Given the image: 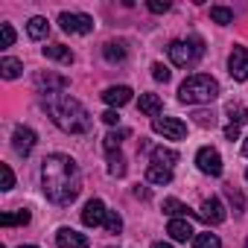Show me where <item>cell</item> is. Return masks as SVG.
I'll use <instances>...</instances> for the list:
<instances>
[{
	"instance_id": "38",
	"label": "cell",
	"mask_w": 248,
	"mask_h": 248,
	"mask_svg": "<svg viewBox=\"0 0 248 248\" xmlns=\"http://www.w3.org/2000/svg\"><path fill=\"white\" fill-rule=\"evenodd\" d=\"M225 138L228 140H236L239 138V126H231V123H228V126H225Z\"/></svg>"
},
{
	"instance_id": "24",
	"label": "cell",
	"mask_w": 248,
	"mask_h": 248,
	"mask_svg": "<svg viewBox=\"0 0 248 248\" xmlns=\"http://www.w3.org/2000/svg\"><path fill=\"white\" fill-rule=\"evenodd\" d=\"M228 117H231V126H239V123H248V108H242L239 102H228Z\"/></svg>"
},
{
	"instance_id": "42",
	"label": "cell",
	"mask_w": 248,
	"mask_h": 248,
	"mask_svg": "<svg viewBox=\"0 0 248 248\" xmlns=\"http://www.w3.org/2000/svg\"><path fill=\"white\" fill-rule=\"evenodd\" d=\"M21 248H38V245H21Z\"/></svg>"
},
{
	"instance_id": "23",
	"label": "cell",
	"mask_w": 248,
	"mask_h": 248,
	"mask_svg": "<svg viewBox=\"0 0 248 248\" xmlns=\"http://www.w3.org/2000/svg\"><path fill=\"white\" fill-rule=\"evenodd\" d=\"M30 222V210H15V213H3L0 216V225L12 228V225H27Z\"/></svg>"
},
{
	"instance_id": "31",
	"label": "cell",
	"mask_w": 248,
	"mask_h": 248,
	"mask_svg": "<svg viewBox=\"0 0 248 248\" xmlns=\"http://www.w3.org/2000/svg\"><path fill=\"white\" fill-rule=\"evenodd\" d=\"M0 44H3V47H12V44H15V30H12V24H0Z\"/></svg>"
},
{
	"instance_id": "33",
	"label": "cell",
	"mask_w": 248,
	"mask_h": 248,
	"mask_svg": "<svg viewBox=\"0 0 248 248\" xmlns=\"http://www.w3.org/2000/svg\"><path fill=\"white\" fill-rule=\"evenodd\" d=\"M152 76H155L158 82H170V79H172L170 67H167V64H161V62H155V64H152Z\"/></svg>"
},
{
	"instance_id": "26",
	"label": "cell",
	"mask_w": 248,
	"mask_h": 248,
	"mask_svg": "<svg viewBox=\"0 0 248 248\" xmlns=\"http://www.w3.org/2000/svg\"><path fill=\"white\" fill-rule=\"evenodd\" d=\"M193 248H222L216 233H196L193 236Z\"/></svg>"
},
{
	"instance_id": "27",
	"label": "cell",
	"mask_w": 248,
	"mask_h": 248,
	"mask_svg": "<svg viewBox=\"0 0 248 248\" xmlns=\"http://www.w3.org/2000/svg\"><path fill=\"white\" fill-rule=\"evenodd\" d=\"M123 138H129V132H126V129H123V132H111V135H105V143H102V146H105V152H108V155L120 152V140H123Z\"/></svg>"
},
{
	"instance_id": "35",
	"label": "cell",
	"mask_w": 248,
	"mask_h": 248,
	"mask_svg": "<svg viewBox=\"0 0 248 248\" xmlns=\"http://www.w3.org/2000/svg\"><path fill=\"white\" fill-rule=\"evenodd\" d=\"M0 172H3V190H12V187H15V175H12V167H9V164H0Z\"/></svg>"
},
{
	"instance_id": "45",
	"label": "cell",
	"mask_w": 248,
	"mask_h": 248,
	"mask_svg": "<svg viewBox=\"0 0 248 248\" xmlns=\"http://www.w3.org/2000/svg\"><path fill=\"white\" fill-rule=\"evenodd\" d=\"M245 248H248V242H245Z\"/></svg>"
},
{
	"instance_id": "6",
	"label": "cell",
	"mask_w": 248,
	"mask_h": 248,
	"mask_svg": "<svg viewBox=\"0 0 248 248\" xmlns=\"http://www.w3.org/2000/svg\"><path fill=\"white\" fill-rule=\"evenodd\" d=\"M196 164H199V170H202L204 175H213V178L222 175V155H219L213 146H202V149L196 152Z\"/></svg>"
},
{
	"instance_id": "17",
	"label": "cell",
	"mask_w": 248,
	"mask_h": 248,
	"mask_svg": "<svg viewBox=\"0 0 248 248\" xmlns=\"http://www.w3.org/2000/svg\"><path fill=\"white\" fill-rule=\"evenodd\" d=\"M102 56L111 62V64H117V62H123L129 56V50H126V41H108L105 47H102Z\"/></svg>"
},
{
	"instance_id": "37",
	"label": "cell",
	"mask_w": 248,
	"mask_h": 248,
	"mask_svg": "<svg viewBox=\"0 0 248 248\" xmlns=\"http://www.w3.org/2000/svg\"><path fill=\"white\" fill-rule=\"evenodd\" d=\"M102 123H108V126H117V123H120V114L111 108V111H105V114H102Z\"/></svg>"
},
{
	"instance_id": "21",
	"label": "cell",
	"mask_w": 248,
	"mask_h": 248,
	"mask_svg": "<svg viewBox=\"0 0 248 248\" xmlns=\"http://www.w3.org/2000/svg\"><path fill=\"white\" fill-rule=\"evenodd\" d=\"M21 70H24V64L18 59H0V76L3 79H18Z\"/></svg>"
},
{
	"instance_id": "29",
	"label": "cell",
	"mask_w": 248,
	"mask_h": 248,
	"mask_svg": "<svg viewBox=\"0 0 248 248\" xmlns=\"http://www.w3.org/2000/svg\"><path fill=\"white\" fill-rule=\"evenodd\" d=\"M102 225H105V231H108V233H120V231H123V216H120L117 210H108Z\"/></svg>"
},
{
	"instance_id": "30",
	"label": "cell",
	"mask_w": 248,
	"mask_h": 248,
	"mask_svg": "<svg viewBox=\"0 0 248 248\" xmlns=\"http://www.w3.org/2000/svg\"><path fill=\"white\" fill-rule=\"evenodd\" d=\"M210 18H213L216 24L228 27V24L233 21V12H231V9H225V6H210Z\"/></svg>"
},
{
	"instance_id": "41",
	"label": "cell",
	"mask_w": 248,
	"mask_h": 248,
	"mask_svg": "<svg viewBox=\"0 0 248 248\" xmlns=\"http://www.w3.org/2000/svg\"><path fill=\"white\" fill-rule=\"evenodd\" d=\"M242 155H245V158H248V140H245V143H242Z\"/></svg>"
},
{
	"instance_id": "18",
	"label": "cell",
	"mask_w": 248,
	"mask_h": 248,
	"mask_svg": "<svg viewBox=\"0 0 248 248\" xmlns=\"http://www.w3.org/2000/svg\"><path fill=\"white\" fill-rule=\"evenodd\" d=\"M152 164H158V167H172V164H178V152L175 149H164V146H155L152 149Z\"/></svg>"
},
{
	"instance_id": "28",
	"label": "cell",
	"mask_w": 248,
	"mask_h": 248,
	"mask_svg": "<svg viewBox=\"0 0 248 248\" xmlns=\"http://www.w3.org/2000/svg\"><path fill=\"white\" fill-rule=\"evenodd\" d=\"M108 172L111 175H126V158H123L120 152H114V155H108Z\"/></svg>"
},
{
	"instance_id": "39",
	"label": "cell",
	"mask_w": 248,
	"mask_h": 248,
	"mask_svg": "<svg viewBox=\"0 0 248 248\" xmlns=\"http://www.w3.org/2000/svg\"><path fill=\"white\" fill-rule=\"evenodd\" d=\"M135 196H138V199H149V190H146V187H135Z\"/></svg>"
},
{
	"instance_id": "10",
	"label": "cell",
	"mask_w": 248,
	"mask_h": 248,
	"mask_svg": "<svg viewBox=\"0 0 248 248\" xmlns=\"http://www.w3.org/2000/svg\"><path fill=\"white\" fill-rule=\"evenodd\" d=\"M56 242H59V248H88V245H91V239H88L85 233L73 231V228H59Z\"/></svg>"
},
{
	"instance_id": "44",
	"label": "cell",
	"mask_w": 248,
	"mask_h": 248,
	"mask_svg": "<svg viewBox=\"0 0 248 248\" xmlns=\"http://www.w3.org/2000/svg\"><path fill=\"white\" fill-rule=\"evenodd\" d=\"M245 178H248V172H245Z\"/></svg>"
},
{
	"instance_id": "36",
	"label": "cell",
	"mask_w": 248,
	"mask_h": 248,
	"mask_svg": "<svg viewBox=\"0 0 248 248\" xmlns=\"http://www.w3.org/2000/svg\"><path fill=\"white\" fill-rule=\"evenodd\" d=\"M149 12H155V15H161V12H167L170 9V0H149Z\"/></svg>"
},
{
	"instance_id": "14",
	"label": "cell",
	"mask_w": 248,
	"mask_h": 248,
	"mask_svg": "<svg viewBox=\"0 0 248 248\" xmlns=\"http://www.w3.org/2000/svg\"><path fill=\"white\" fill-rule=\"evenodd\" d=\"M38 88L47 91V93H62L67 88V79L64 76H56V73H41L38 76Z\"/></svg>"
},
{
	"instance_id": "22",
	"label": "cell",
	"mask_w": 248,
	"mask_h": 248,
	"mask_svg": "<svg viewBox=\"0 0 248 248\" xmlns=\"http://www.w3.org/2000/svg\"><path fill=\"white\" fill-rule=\"evenodd\" d=\"M44 56H47V59H56V62H64V64L73 62V53H70L64 44H50V47H44Z\"/></svg>"
},
{
	"instance_id": "8",
	"label": "cell",
	"mask_w": 248,
	"mask_h": 248,
	"mask_svg": "<svg viewBox=\"0 0 248 248\" xmlns=\"http://www.w3.org/2000/svg\"><path fill=\"white\" fill-rule=\"evenodd\" d=\"M228 67H231V79L245 82L248 79V47H233V53L228 59Z\"/></svg>"
},
{
	"instance_id": "13",
	"label": "cell",
	"mask_w": 248,
	"mask_h": 248,
	"mask_svg": "<svg viewBox=\"0 0 248 248\" xmlns=\"http://www.w3.org/2000/svg\"><path fill=\"white\" fill-rule=\"evenodd\" d=\"M102 99H105L108 105L120 108V105H126V102H132V88H126V85H114V88H105Z\"/></svg>"
},
{
	"instance_id": "20",
	"label": "cell",
	"mask_w": 248,
	"mask_h": 248,
	"mask_svg": "<svg viewBox=\"0 0 248 248\" xmlns=\"http://www.w3.org/2000/svg\"><path fill=\"white\" fill-rule=\"evenodd\" d=\"M27 32H30V38H35V41H41V38H47V32H50V24H47V18H30V24H27Z\"/></svg>"
},
{
	"instance_id": "19",
	"label": "cell",
	"mask_w": 248,
	"mask_h": 248,
	"mask_svg": "<svg viewBox=\"0 0 248 248\" xmlns=\"http://www.w3.org/2000/svg\"><path fill=\"white\" fill-rule=\"evenodd\" d=\"M146 181H149V184H170V181H172V170L158 167V164H149V170H146Z\"/></svg>"
},
{
	"instance_id": "1",
	"label": "cell",
	"mask_w": 248,
	"mask_h": 248,
	"mask_svg": "<svg viewBox=\"0 0 248 248\" xmlns=\"http://www.w3.org/2000/svg\"><path fill=\"white\" fill-rule=\"evenodd\" d=\"M41 181H44V196L59 207L76 202L82 190V175L70 155H47L41 167Z\"/></svg>"
},
{
	"instance_id": "3",
	"label": "cell",
	"mask_w": 248,
	"mask_h": 248,
	"mask_svg": "<svg viewBox=\"0 0 248 248\" xmlns=\"http://www.w3.org/2000/svg\"><path fill=\"white\" fill-rule=\"evenodd\" d=\"M219 96V82L207 73H196L190 79L181 82L178 88V99L187 105H199V102H213Z\"/></svg>"
},
{
	"instance_id": "15",
	"label": "cell",
	"mask_w": 248,
	"mask_h": 248,
	"mask_svg": "<svg viewBox=\"0 0 248 248\" xmlns=\"http://www.w3.org/2000/svg\"><path fill=\"white\" fill-rule=\"evenodd\" d=\"M138 108H140L146 117H158V114H161V108H164V102H161V96H158V93H140Z\"/></svg>"
},
{
	"instance_id": "11",
	"label": "cell",
	"mask_w": 248,
	"mask_h": 248,
	"mask_svg": "<svg viewBox=\"0 0 248 248\" xmlns=\"http://www.w3.org/2000/svg\"><path fill=\"white\" fill-rule=\"evenodd\" d=\"M199 216L204 219V222H210V225H222L225 222V207H222V202L219 199H204L202 202V210H199Z\"/></svg>"
},
{
	"instance_id": "25",
	"label": "cell",
	"mask_w": 248,
	"mask_h": 248,
	"mask_svg": "<svg viewBox=\"0 0 248 248\" xmlns=\"http://www.w3.org/2000/svg\"><path fill=\"white\" fill-rule=\"evenodd\" d=\"M164 213H170V216L181 219V216H190V207H187V204H181L178 199H164Z\"/></svg>"
},
{
	"instance_id": "12",
	"label": "cell",
	"mask_w": 248,
	"mask_h": 248,
	"mask_svg": "<svg viewBox=\"0 0 248 248\" xmlns=\"http://www.w3.org/2000/svg\"><path fill=\"white\" fill-rule=\"evenodd\" d=\"M105 204L99 202V199H91L88 204H85V210H82V222L88 225V228H96V225H102L105 222Z\"/></svg>"
},
{
	"instance_id": "16",
	"label": "cell",
	"mask_w": 248,
	"mask_h": 248,
	"mask_svg": "<svg viewBox=\"0 0 248 248\" xmlns=\"http://www.w3.org/2000/svg\"><path fill=\"white\" fill-rule=\"evenodd\" d=\"M167 233H170L175 242H187V239H193V228H190V222H184V219H172V222L167 225Z\"/></svg>"
},
{
	"instance_id": "34",
	"label": "cell",
	"mask_w": 248,
	"mask_h": 248,
	"mask_svg": "<svg viewBox=\"0 0 248 248\" xmlns=\"http://www.w3.org/2000/svg\"><path fill=\"white\" fill-rule=\"evenodd\" d=\"M225 193H228V199H231V204H233V210H242V193L236 190V187H225Z\"/></svg>"
},
{
	"instance_id": "9",
	"label": "cell",
	"mask_w": 248,
	"mask_h": 248,
	"mask_svg": "<svg viewBox=\"0 0 248 248\" xmlns=\"http://www.w3.org/2000/svg\"><path fill=\"white\" fill-rule=\"evenodd\" d=\"M35 140H38V138H35V132H32V129H27V126H18V129L12 132V146H15V152H18V155H24V158L35 149Z\"/></svg>"
},
{
	"instance_id": "43",
	"label": "cell",
	"mask_w": 248,
	"mask_h": 248,
	"mask_svg": "<svg viewBox=\"0 0 248 248\" xmlns=\"http://www.w3.org/2000/svg\"><path fill=\"white\" fill-rule=\"evenodd\" d=\"M0 248H6V245H0Z\"/></svg>"
},
{
	"instance_id": "4",
	"label": "cell",
	"mask_w": 248,
	"mask_h": 248,
	"mask_svg": "<svg viewBox=\"0 0 248 248\" xmlns=\"http://www.w3.org/2000/svg\"><path fill=\"white\" fill-rule=\"evenodd\" d=\"M167 50H170L172 64H178V67H190V64H196V62L204 56V44H202L199 38H190V41H172Z\"/></svg>"
},
{
	"instance_id": "32",
	"label": "cell",
	"mask_w": 248,
	"mask_h": 248,
	"mask_svg": "<svg viewBox=\"0 0 248 248\" xmlns=\"http://www.w3.org/2000/svg\"><path fill=\"white\" fill-rule=\"evenodd\" d=\"M193 120H196V126H202V129H207V126L213 129V126H216V117H213V114H207V111H196V114H193Z\"/></svg>"
},
{
	"instance_id": "5",
	"label": "cell",
	"mask_w": 248,
	"mask_h": 248,
	"mask_svg": "<svg viewBox=\"0 0 248 248\" xmlns=\"http://www.w3.org/2000/svg\"><path fill=\"white\" fill-rule=\"evenodd\" d=\"M59 24H62L64 32H73V35L93 32V18L91 15H82V12H62L59 15Z\"/></svg>"
},
{
	"instance_id": "40",
	"label": "cell",
	"mask_w": 248,
	"mask_h": 248,
	"mask_svg": "<svg viewBox=\"0 0 248 248\" xmlns=\"http://www.w3.org/2000/svg\"><path fill=\"white\" fill-rule=\"evenodd\" d=\"M152 248H172V245H167V242H155Z\"/></svg>"
},
{
	"instance_id": "2",
	"label": "cell",
	"mask_w": 248,
	"mask_h": 248,
	"mask_svg": "<svg viewBox=\"0 0 248 248\" xmlns=\"http://www.w3.org/2000/svg\"><path fill=\"white\" fill-rule=\"evenodd\" d=\"M44 108H47L50 120L56 123L62 132H67V135H85V132H91V123L93 120H91L88 108L79 99H73L67 93H47Z\"/></svg>"
},
{
	"instance_id": "7",
	"label": "cell",
	"mask_w": 248,
	"mask_h": 248,
	"mask_svg": "<svg viewBox=\"0 0 248 248\" xmlns=\"http://www.w3.org/2000/svg\"><path fill=\"white\" fill-rule=\"evenodd\" d=\"M152 129H155L158 135L170 138V140L187 138V126H184L181 120H175V117H155V120H152Z\"/></svg>"
}]
</instances>
